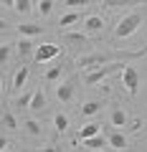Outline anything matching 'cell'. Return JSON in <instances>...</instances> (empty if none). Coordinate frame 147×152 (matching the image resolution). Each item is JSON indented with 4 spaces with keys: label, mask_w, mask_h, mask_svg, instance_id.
<instances>
[{
    "label": "cell",
    "mask_w": 147,
    "mask_h": 152,
    "mask_svg": "<svg viewBox=\"0 0 147 152\" xmlns=\"http://www.w3.org/2000/svg\"><path fill=\"white\" fill-rule=\"evenodd\" d=\"M147 0H104V8L114 10V8H127V5H145Z\"/></svg>",
    "instance_id": "12"
},
{
    "label": "cell",
    "mask_w": 147,
    "mask_h": 152,
    "mask_svg": "<svg viewBox=\"0 0 147 152\" xmlns=\"http://www.w3.org/2000/svg\"><path fill=\"white\" fill-rule=\"evenodd\" d=\"M140 26H142V15H140V13H129V15H124L119 23H117V28H114V38H117V41H122V38H129L135 31H140Z\"/></svg>",
    "instance_id": "2"
},
{
    "label": "cell",
    "mask_w": 147,
    "mask_h": 152,
    "mask_svg": "<svg viewBox=\"0 0 147 152\" xmlns=\"http://www.w3.org/2000/svg\"><path fill=\"white\" fill-rule=\"evenodd\" d=\"M53 124H56V129H59V132H64L66 127H69V117H66V114H56V117H53Z\"/></svg>",
    "instance_id": "25"
},
{
    "label": "cell",
    "mask_w": 147,
    "mask_h": 152,
    "mask_svg": "<svg viewBox=\"0 0 147 152\" xmlns=\"http://www.w3.org/2000/svg\"><path fill=\"white\" fill-rule=\"evenodd\" d=\"M127 112L124 109H114V112H112V124L114 127H127Z\"/></svg>",
    "instance_id": "18"
},
{
    "label": "cell",
    "mask_w": 147,
    "mask_h": 152,
    "mask_svg": "<svg viewBox=\"0 0 147 152\" xmlns=\"http://www.w3.org/2000/svg\"><path fill=\"white\" fill-rule=\"evenodd\" d=\"M15 8L18 13H20V15H28V13H31V0H15Z\"/></svg>",
    "instance_id": "24"
},
{
    "label": "cell",
    "mask_w": 147,
    "mask_h": 152,
    "mask_svg": "<svg viewBox=\"0 0 147 152\" xmlns=\"http://www.w3.org/2000/svg\"><path fill=\"white\" fill-rule=\"evenodd\" d=\"M59 53H61V46H56V43H41L38 48H36V53H33V58L38 61V64H48V61H53Z\"/></svg>",
    "instance_id": "5"
},
{
    "label": "cell",
    "mask_w": 147,
    "mask_h": 152,
    "mask_svg": "<svg viewBox=\"0 0 147 152\" xmlns=\"http://www.w3.org/2000/svg\"><path fill=\"white\" fill-rule=\"evenodd\" d=\"M102 132V124L99 122H89V124H84L81 129H79V140H86V137H94Z\"/></svg>",
    "instance_id": "13"
},
{
    "label": "cell",
    "mask_w": 147,
    "mask_h": 152,
    "mask_svg": "<svg viewBox=\"0 0 147 152\" xmlns=\"http://www.w3.org/2000/svg\"><path fill=\"white\" fill-rule=\"evenodd\" d=\"M26 81H28V66H20V71L13 76V89H15V91H20Z\"/></svg>",
    "instance_id": "17"
},
{
    "label": "cell",
    "mask_w": 147,
    "mask_h": 152,
    "mask_svg": "<svg viewBox=\"0 0 147 152\" xmlns=\"http://www.w3.org/2000/svg\"><path fill=\"white\" fill-rule=\"evenodd\" d=\"M64 5L66 8H84V5H89V0H64Z\"/></svg>",
    "instance_id": "27"
},
{
    "label": "cell",
    "mask_w": 147,
    "mask_h": 152,
    "mask_svg": "<svg viewBox=\"0 0 147 152\" xmlns=\"http://www.w3.org/2000/svg\"><path fill=\"white\" fill-rule=\"evenodd\" d=\"M119 61H114V64H102V69H94V71H86V74H84V84H86V86H94V84H99V81H104V79H107L109 74H112V71H117L119 69Z\"/></svg>",
    "instance_id": "4"
},
{
    "label": "cell",
    "mask_w": 147,
    "mask_h": 152,
    "mask_svg": "<svg viewBox=\"0 0 147 152\" xmlns=\"http://www.w3.org/2000/svg\"><path fill=\"white\" fill-rule=\"evenodd\" d=\"M109 147L112 150H127V137L117 129L114 134H109Z\"/></svg>",
    "instance_id": "14"
},
{
    "label": "cell",
    "mask_w": 147,
    "mask_h": 152,
    "mask_svg": "<svg viewBox=\"0 0 147 152\" xmlns=\"http://www.w3.org/2000/svg\"><path fill=\"white\" fill-rule=\"evenodd\" d=\"M79 18H81V15H79L76 10H71V13H66V15L59 20V26H61V28H66V26H74V23H79Z\"/></svg>",
    "instance_id": "20"
},
{
    "label": "cell",
    "mask_w": 147,
    "mask_h": 152,
    "mask_svg": "<svg viewBox=\"0 0 147 152\" xmlns=\"http://www.w3.org/2000/svg\"><path fill=\"white\" fill-rule=\"evenodd\" d=\"M74 91H76V79H66V81H61L59 86H56V99L64 104H69L71 99H74Z\"/></svg>",
    "instance_id": "6"
},
{
    "label": "cell",
    "mask_w": 147,
    "mask_h": 152,
    "mask_svg": "<svg viewBox=\"0 0 147 152\" xmlns=\"http://www.w3.org/2000/svg\"><path fill=\"white\" fill-rule=\"evenodd\" d=\"M8 28H10V23H8V20H3V18H0V31H8Z\"/></svg>",
    "instance_id": "29"
},
{
    "label": "cell",
    "mask_w": 147,
    "mask_h": 152,
    "mask_svg": "<svg viewBox=\"0 0 147 152\" xmlns=\"http://www.w3.org/2000/svg\"><path fill=\"white\" fill-rule=\"evenodd\" d=\"M53 10V0H38V13L41 15H48Z\"/></svg>",
    "instance_id": "26"
},
{
    "label": "cell",
    "mask_w": 147,
    "mask_h": 152,
    "mask_svg": "<svg viewBox=\"0 0 147 152\" xmlns=\"http://www.w3.org/2000/svg\"><path fill=\"white\" fill-rule=\"evenodd\" d=\"M0 86H3V84H0Z\"/></svg>",
    "instance_id": "32"
},
{
    "label": "cell",
    "mask_w": 147,
    "mask_h": 152,
    "mask_svg": "<svg viewBox=\"0 0 147 152\" xmlns=\"http://www.w3.org/2000/svg\"><path fill=\"white\" fill-rule=\"evenodd\" d=\"M18 33L26 38H33V36H41L43 33V26H38V23H20L18 26Z\"/></svg>",
    "instance_id": "10"
},
{
    "label": "cell",
    "mask_w": 147,
    "mask_h": 152,
    "mask_svg": "<svg viewBox=\"0 0 147 152\" xmlns=\"http://www.w3.org/2000/svg\"><path fill=\"white\" fill-rule=\"evenodd\" d=\"M13 53V43H0V66H5Z\"/></svg>",
    "instance_id": "21"
},
{
    "label": "cell",
    "mask_w": 147,
    "mask_h": 152,
    "mask_svg": "<svg viewBox=\"0 0 147 152\" xmlns=\"http://www.w3.org/2000/svg\"><path fill=\"white\" fill-rule=\"evenodd\" d=\"M84 150H107L109 147V137H102V132L94 137H86V140H81Z\"/></svg>",
    "instance_id": "7"
},
{
    "label": "cell",
    "mask_w": 147,
    "mask_h": 152,
    "mask_svg": "<svg viewBox=\"0 0 147 152\" xmlns=\"http://www.w3.org/2000/svg\"><path fill=\"white\" fill-rule=\"evenodd\" d=\"M28 109H33V112H41V109H46V94L41 91H33V96H31V107Z\"/></svg>",
    "instance_id": "15"
},
{
    "label": "cell",
    "mask_w": 147,
    "mask_h": 152,
    "mask_svg": "<svg viewBox=\"0 0 147 152\" xmlns=\"http://www.w3.org/2000/svg\"><path fill=\"white\" fill-rule=\"evenodd\" d=\"M147 53V46L140 51H112V53H86V56H79L76 66L84 71H91L97 69L99 64H112V61H129V58H142Z\"/></svg>",
    "instance_id": "1"
},
{
    "label": "cell",
    "mask_w": 147,
    "mask_h": 152,
    "mask_svg": "<svg viewBox=\"0 0 147 152\" xmlns=\"http://www.w3.org/2000/svg\"><path fill=\"white\" fill-rule=\"evenodd\" d=\"M0 5H8V8H13V5H15V0H0Z\"/></svg>",
    "instance_id": "30"
},
{
    "label": "cell",
    "mask_w": 147,
    "mask_h": 152,
    "mask_svg": "<svg viewBox=\"0 0 147 152\" xmlns=\"http://www.w3.org/2000/svg\"><path fill=\"white\" fill-rule=\"evenodd\" d=\"M23 127H26L28 134H33V137H38L41 132H43V129H41V122H36V119H26V124H23Z\"/></svg>",
    "instance_id": "22"
},
{
    "label": "cell",
    "mask_w": 147,
    "mask_h": 152,
    "mask_svg": "<svg viewBox=\"0 0 147 152\" xmlns=\"http://www.w3.org/2000/svg\"><path fill=\"white\" fill-rule=\"evenodd\" d=\"M61 76H64V66H51L48 71H46V81H59Z\"/></svg>",
    "instance_id": "19"
},
{
    "label": "cell",
    "mask_w": 147,
    "mask_h": 152,
    "mask_svg": "<svg viewBox=\"0 0 147 152\" xmlns=\"http://www.w3.org/2000/svg\"><path fill=\"white\" fill-rule=\"evenodd\" d=\"M3 124H5L8 129H18V119H15V114H13V112H5V114H3Z\"/></svg>",
    "instance_id": "23"
},
{
    "label": "cell",
    "mask_w": 147,
    "mask_h": 152,
    "mask_svg": "<svg viewBox=\"0 0 147 152\" xmlns=\"http://www.w3.org/2000/svg\"><path fill=\"white\" fill-rule=\"evenodd\" d=\"M64 43L74 46V48H89V38L84 33H66L64 36Z\"/></svg>",
    "instance_id": "8"
},
{
    "label": "cell",
    "mask_w": 147,
    "mask_h": 152,
    "mask_svg": "<svg viewBox=\"0 0 147 152\" xmlns=\"http://www.w3.org/2000/svg\"><path fill=\"white\" fill-rule=\"evenodd\" d=\"M5 147H8V140H5V137H0V150H5Z\"/></svg>",
    "instance_id": "31"
},
{
    "label": "cell",
    "mask_w": 147,
    "mask_h": 152,
    "mask_svg": "<svg viewBox=\"0 0 147 152\" xmlns=\"http://www.w3.org/2000/svg\"><path fill=\"white\" fill-rule=\"evenodd\" d=\"M31 53H36V48H33V41L23 36L20 41H18V56H31Z\"/></svg>",
    "instance_id": "16"
},
{
    "label": "cell",
    "mask_w": 147,
    "mask_h": 152,
    "mask_svg": "<svg viewBox=\"0 0 147 152\" xmlns=\"http://www.w3.org/2000/svg\"><path fill=\"white\" fill-rule=\"evenodd\" d=\"M31 96H33V94H23V96L15 102V107H18V109H23V107H31Z\"/></svg>",
    "instance_id": "28"
},
{
    "label": "cell",
    "mask_w": 147,
    "mask_h": 152,
    "mask_svg": "<svg viewBox=\"0 0 147 152\" xmlns=\"http://www.w3.org/2000/svg\"><path fill=\"white\" fill-rule=\"evenodd\" d=\"M122 86L127 89V94H129L132 99L140 94V71H137L135 66L122 64Z\"/></svg>",
    "instance_id": "3"
},
{
    "label": "cell",
    "mask_w": 147,
    "mask_h": 152,
    "mask_svg": "<svg viewBox=\"0 0 147 152\" xmlns=\"http://www.w3.org/2000/svg\"><path fill=\"white\" fill-rule=\"evenodd\" d=\"M102 28H104L102 15H86L84 18V31L86 33H102Z\"/></svg>",
    "instance_id": "9"
},
{
    "label": "cell",
    "mask_w": 147,
    "mask_h": 152,
    "mask_svg": "<svg viewBox=\"0 0 147 152\" xmlns=\"http://www.w3.org/2000/svg\"><path fill=\"white\" fill-rule=\"evenodd\" d=\"M102 107H104V102H102V99H89V102H84L81 114H84V117H94V114H99V112H102Z\"/></svg>",
    "instance_id": "11"
}]
</instances>
